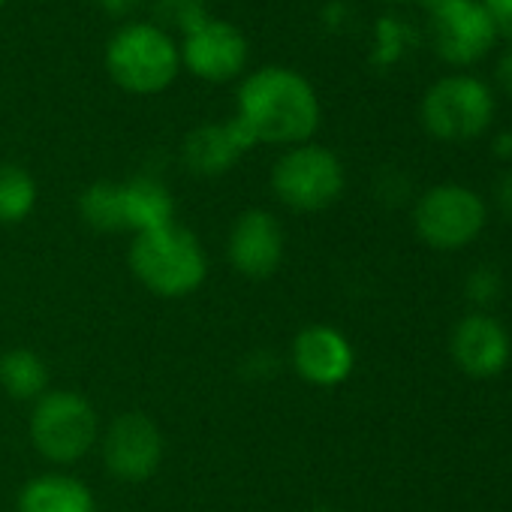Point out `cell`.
I'll return each mask as SVG.
<instances>
[{
	"instance_id": "cell-10",
	"label": "cell",
	"mask_w": 512,
	"mask_h": 512,
	"mask_svg": "<svg viewBox=\"0 0 512 512\" xmlns=\"http://www.w3.org/2000/svg\"><path fill=\"white\" fill-rule=\"evenodd\" d=\"M229 266L247 281L278 275L287 256V235L281 220L266 208H247L235 217L226 238Z\"/></svg>"
},
{
	"instance_id": "cell-21",
	"label": "cell",
	"mask_w": 512,
	"mask_h": 512,
	"mask_svg": "<svg viewBox=\"0 0 512 512\" xmlns=\"http://www.w3.org/2000/svg\"><path fill=\"white\" fill-rule=\"evenodd\" d=\"M467 299L476 302V305H494L500 299V290H503V281H500V272L494 266H479L476 272L467 275Z\"/></svg>"
},
{
	"instance_id": "cell-6",
	"label": "cell",
	"mask_w": 512,
	"mask_h": 512,
	"mask_svg": "<svg viewBox=\"0 0 512 512\" xmlns=\"http://www.w3.org/2000/svg\"><path fill=\"white\" fill-rule=\"evenodd\" d=\"M422 124L440 142H470L494 118V94L476 76H443L422 97Z\"/></svg>"
},
{
	"instance_id": "cell-20",
	"label": "cell",
	"mask_w": 512,
	"mask_h": 512,
	"mask_svg": "<svg viewBox=\"0 0 512 512\" xmlns=\"http://www.w3.org/2000/svg\"><path fill=\"white\" fill-rule=\"evenodd\" d=\"M157 16L163 25H175L184 34L208 19L205 0H157Z\"/></svg>"
},
{
	"instance_id": "cell-4",
	"label": "cell",
	"mask_w": 512,
	"mask_h": 512,
	"mask_svg": "<svg viewBox=\"0 0 512 512\" xmlns=\"http://www.w3.org/2000/svg\"><path fill=\"white\" fill-rule=\"evenodd\" d=\"M28 434L34 449L55 467L79 464L100 443L97 407L76 389H49L34 401Z\"/></svg>"
},
{
	"instance_id": "cell-19",
	"label": "cell",
	"mask_w": 512,
	"mask_h": 512,
	"mask_svg": "<svg viewBox=\"0 0 512 512\" xmlns=\"http://www.w3.org/2000/svg\"><path fill=\"white\" fill-rule=\"evenodd\" d=\"M82 220L97 232H124L121 181H94L79 196Z\"/></svg>"
},
{
	"instance_id": "cell-3",
	"label": "cell",
	"mask_w": 512,
	"mask_h": 512,
	"mask_svg": "<svg viewBox=\"0 0 512 512\" xmlns=\"http://www.w3.org/2000/svg\"><path fill=\"white\" fill-rule=\"evenodd\" d=\"M106 70L112 82L136 97L163 94L181 70L175 40L148 22H133L115 31L106 46Z\"/></svg>"
},
{
	"instance_id": "cell-24",
	"label": "cell",
	"mask_w": 512,
	"mask_h": 512,
	"mask_svg": "<svg viewBox=\"0 0 512 512\" xmlns=\"http://www.w3.org/2000/svg\"><path fill=\"white\" fill-rule=\"evenodd\" d=\"M97 4L106 13H112V16H127V13H133L142 4V0H97Z\"/></svg>"
},
{
	"instance_id": "cell-2",
	"label": "cell",
	"mask_w": 512,
	"mask_h": 512,
	"mask_svg": "<svg viewBox=\"0 0 512 512\" xmlns=\"http://www.w3.org/2000/svg\"><path fill=\"white\" fill-rule=\"evenodd\" d=\"M127 263L133 278L157 299H187L208 278L202 241L178 223L133 235Z\"/></svg>"
},
{
	"instance_id": "cell-9",
	"label": "cell",
	"mask_w": 512,
	"mask_h": 512,
	"mask_svg": "<svg viewBox=\"0 0 512 512\" xmlns=\"http://www.w3.org/2000/svg\"><path fill=\"white\" fill-rule=\"evenodd\" d=\"M428 13L431 46L437 58L452 67H470L482 61L497 43V28L479 0H446Z\"/></svg>"
},
{
	"instance_id": "cell-15",
	"label": "cell",
	"mask_w": 512,
	"mask_h": 512,
	"mask_svg": "<svg viewBox=\"0 0 512 512\" xmlns=\"http://www.w3.org/2000/svg\"><path fill=\"white\" fill-rule=\"evenodd\" d=\"M16 512H97V497L79 476L49 470L22 485Z\"/></svg>"
},
{
	"instance_id": "cell-26",
	"label": "cell",
	"mask_w": 512,
	"mask_h": 512,
	"mask_svg": "<svg viewBox=\"0 0 512 512\" xmlns=\"http://www.w3.org/2000/svg\"><path fill=\"white\" fill-rule=\"evenodd\" d=\"M392 4H422V0H392Z\"/></svg>"
},
{
	"instance_id": "cell-12",
	"label": "cell",
	"mask_w": 512,
	"mask_h": 512,
	"mask_svg": "<svg viewBox=\"0 0 512 512\" xmlns=\"http://www.w3.org/2000/svg\"><path fill=\"white\" fill-rule=\"evenodd\" d=\"M293 371L317 389H335L350 380L356 368V350L350 338L326 323L308 326L293 338L290 347Z\"/></svg>"
},
{
	"instance_id": "cell-28",
	"label": "cell",
	"mask_w": 512,
	"mask_h": 512,
	"mask_svg": "<svg viewBox=\"0 0 512 512\" xmlns=\"http://www.w3.org/2000/svg\"><path fill=\"white\" fill-rule=\"evenodd\" d=\"M7 7V0H0V10H4Z\"/></svg>"
},
{
	"instance_id": "cell-23",
	"label": "cell",
	"mask_w": 512,
	"mask_h": 512,
	"mask_svg": "<svg viewBox=\"0 0 512 512\" xmlns=\"http://www.w3.org/2000/svg\"><path fill=\"white\" fill-rule=\"evenodd\" d=\"M497 202H500V211L512 220V172L500 178V184H497Z\"/></svg>"
},
{
	"instance_id": "cell-14",
	"label": "cell",
	"mask_w": 512,
	"mask_h": 512,
	"mask_svg": "<svg viewBox=\"0 0 512 512\" xmlns=\"http://www.w3.org/2000/svg\"><path fill=\"white\" fill-rule=\"evenodd\" d=\"M452 356L464 374L494 377L509 362V335L497 320L485 314L464 317L452 335Z\"/></svg>"
},
{
	"instance_id": "cell-22",
	"label": "cell",
	"mask_w": 512,
	"mask_h": 512,
	"mask_svg": "<svg viewBox=\"0 0 512 512\" xmlns=\"http://www.w3.org/2000/svg\"><path fill=\"white\" fill-rule=\"evenodd\" d=\"M485 7V13L491 16L497 34L503 37H512V0H479Z\"/></svg>"
},
{
	"instance_id": "cell-8",
	"label": "cell",
	"mask_w": 512,
	"mask_h": 512,
	"mask_svg": "<svg viewBox=\"0 0 512 512\" xmlns=\"http://www.w3.org/2000/svg\"><path fill=\"white\" fill-rule=\"evenodd\" d=\"M100 449L106 470L124 485H139L157 476L166 455L160 425L142 410H127L115 416L100 434Z\"/></svg>"
},
{
	"instance_id": "cell-11",
	"label": "cell",
	"mask_w": 512,
	"mask_h": 512,
	"mask_svg": "<svg viewBox=\"0 0 512 512\" xmlns=\"http://www.w3.org/2000/svg\"><path fill=\"white\" fill-rule=\"evenodd\" d=\"M181 67L202 82H229L235 79L250 55L247 37L220 19H205L193 31L184 34V46L178 49Z\"/></svg>"
},
{
	"instance_id": "cell-7",
	"label": "cell",
	"mask_w": 512,
	"mask_h": 512,
	"mask_svg": "<svg viewBox=\"0 0 512 512\" xmlns=\"http://www.w3.org/2000/svg\"><path fill=\"white\" fill-rule=\"evenodd\" d=\"M413 226L428 247L458 250L482 232L485 202L470 187L437 184L416 202Z\"/></svg>"
},
{
	"instance_id": "cell-25",
	"label": "cell",
	"mask_w": 512,
	"mask_h": 512,
	"mask_svg": "<svg viewBox=\"0 0 512 512\" xmlns=\"http://www.w3.org/2000/svg\"><path fill=\"white\" fill-rule=\"evenodd\" d=\"M497 82L503 85V91L512 97V49H506V55L497 64Z\"/></svg>"
},
{
	"instance_id": "cell-16",
	"label": "cell",
	"mask_w": 512,
	"mask_h": 512,
	"mask_svg": "<svg viewBox=\"0 0 512 512\" xmlns=\"http://www.w3.org/2000/svg\"><path fill=\"white\" fill-rule=\"evenodd\" d=\"M121 205H124V232H151L175 223V199L169 187L151 175H136L121 181Z\"/></svg>"
},
{
	"instance_id": "cell-18",
	"label": "cell",
	"mask_w": 512,
	"mask_h": 512,
	"mask_svg": "<svg viewBox=\"0 0 512 512\" xmlns=\"http://www.w3.org/2000/svg\"><path fill=\"white\" fill-rule=\"evenodd\" d=\"M40 199V187L25 166L0 163V226L25 223Z\"/></svg>"
},
{
	"instance_id": "cell-1",
	"label": "cell",
	"mask_w": 512,
	"mask_h": 512,
	"mask_svg": "<svg viewBox=\"0 0 512 512\" xmlns=\"http://www.w3.org/2000/svg\"><path fill=\"white\" fill-rule=\"evenodd\" d=\"M320 97L314 85L287 67L250 73L235 94V118L256 145H305L320 127Z\"/></svg>"
},
{
	"instance_id": "cell-17",
	"label": "cell",
	"mask_w": 512,
	"mask_h": 512,
	"mask_svg": "<svg viewBox=\"0 0 512 512\" xmlns=\"http://www.w3.org/2000/svg\"><path fill=\"white\" fill-rule=\"evenodd\" d=\"M0 389L13 401H40L52 389V374L37 350L13 347L0 356Z\"/></svg>"
},
{
	"instance_id": "cell-5",
	"label": "cell",
	"mask_w": 512,
	"mask_h": 512,
	"mask_svg": "<svg viewBox=\"0 0 512 512\" xmlns=\"http://www.w3.org/2000/svg\"><path fill=\"white\" fill-rule=\"evenodd\" d=\"M344 184L347 175L338 154L314 142L287 148L272 169L275 196L287 208L302 214L326 211L329 205H335L344 193Z\"/></svg>"
},
{
	"instance_id": "cell-27",
	"label": "cell",
	"mask_w": 512,
	"mask_h": 512,
	"mask_svg": "<svg viewBox=\"0 0 512 512\" xmlns=\"http://www.w3.org/2000/svg\"><path fill=\"white\" fill-rule=\"evenodd\" d=\"M311 512H341V509H329V506H323V509H311Z\"/></svg>"
},
{
	"instance_id": "cell-13",
	"label": "cell",
	"mask_w": 512,
	"mask_h": 512,
	"mask_svg": "<svg viewBox=\"0 0 512 512\" xmlns=\"http://www.w3.org/2000/svg\"><path fill=\"white\" fill-rule=\"evenodd\" d=\"M253 148H256L253 136L232 115L226 121H208L202 127H193L181 145V160L187 172L199 178H217L226 175Z\"/></svg>"
}]
</instances>
